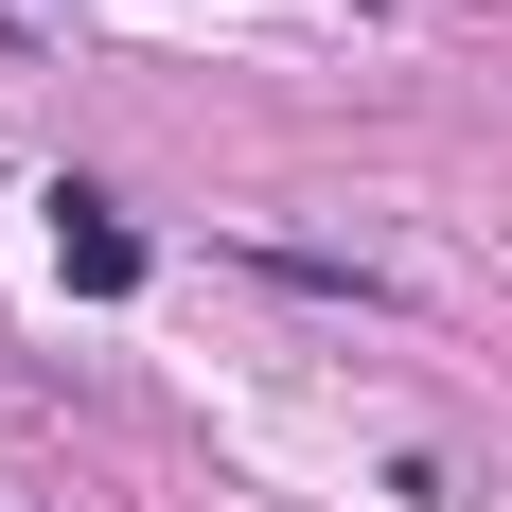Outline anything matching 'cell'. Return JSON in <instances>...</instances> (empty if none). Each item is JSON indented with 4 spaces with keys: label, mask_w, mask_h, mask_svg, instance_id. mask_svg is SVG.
Wrapping results in <instances>:
<instances>
[{
    "label": "cell",
    "mask_w": 512,
    "mask_h": 512,
    "mask_svg": "<svg viewBox=\"0 0 512 512\" xmlns=\"http://www.w3.org/2000/svg\"><path fill=\"white\" fill-rule=\"evenodd\" d=\"M53 283H71V301H124V283H142V230H124V212H106L89 177L53 195Z\"/></svg>",
    "instance_id": "obj_1"
}]
</instances>
